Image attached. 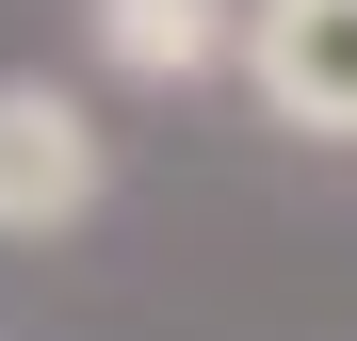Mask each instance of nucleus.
I'll use <instances>...</instances> for the list:
<instances>
[{
    "mask_svg": "<svg viewBox=\"0 0 357 341\" xmlns=\"http://www.w3.org/2000/svg\"><path fill=\"white\" fill-rule=\"evenodd\" d=\"M114 211V130L82 82L0 66V244H66V227Z\"/></svg>",
    "mask_w": 357,
    "mask_h": 341,
    "instance_id": "obj_1",
    "label": "nucleus"
},
{
    "mask_svg": "<svg viewBox=\"0 0 357 341\" xmlns=\"http://www.w3.org/2000/svg\"><path fill=\"white\" fill-rule=\"evenodd\" d=\"M260 130L292 146H357V0H244V66Z\"/></svg>",
    "mask_w": 357,
    "mask_h": 341,
    "instance_id": "obj_2",
    "label": "nucleus"
},
{
    "mask_svg": "<svg viewBox=\"0 0 357 341\" xmlns=\"http://www.w3.org/2000/svg\"><path fill=\"white\" fill-rule=\"evenodd\" d=\"M82 49L130 98H195V82L244 66V0H82Z\"/></svg>",
    "mask_w": 357,
    "mask_h": 341,
    "instance_id": "obj_3",
    "label": "nucleus"
}]
</instances>
